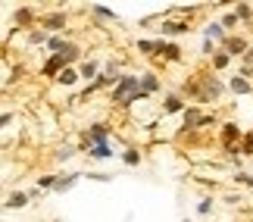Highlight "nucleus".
Returning <instances> with one entry per match:
<instances>
[{"mask_svg":"<svg viewBox=\"0 0 253 222\" xmlns=\"http://www.w3.org/2000/svg\"><path fill=\"white\" fill-rule=\"evenodd\" d=\"M141 97H147V94H144L138 75H122V79L116 82V88H113V100L116 103H138Z\"/></svg>","mask_w":253,"mask_h":222,"instance_id":"obj_1","label":"nucleus"},{"mask_svg":"<svg viewBox=\"0 0 253 222\" xmlns=\"http://www.w3.org/2000/svg\"><path fill=\"white\" fill-rule=\"evenodd\" d=\"M219 141H222V147H225V150H238L241 141H244V132H241L235 122H225V125H222Z\"/></svg>","mask_w":253,"mask_h":222,"instance_id":"obj_2","label":"nucleus"},{"mask_svg":"<svg viewBox=\"0 0 253 222\" xmlns=\"http://www.w3.org/2000/svg\"><path fill=\"white\" fill-rule=\"evenodd\" d=\"M82 141H84L87 150H91V147H100V144H110V129H106V125H91V129L82 134Z\"/></svg>","mask_w":253,"mask_h":222,"instance_id":"obj_3","label":"nucleus"},{"mask_svg":"<svg viewBox=\"0 0 253 222\" xmlns=\"http://www.w3.org/2000/svg\"><path fill=\"white\" fill-rule=\"evenodd\" d=\"M222 50H225L228 56H244L250 50V44H247V38H241V35H228L225 44H222Z\"/></svg>","mask_w":253,"mask_h":222,"instance_id":"obj_4","label":"nucleus"},{"mask_svg":"<svg viewBox=\"0 0 253 222\" xmlns=\"http://www.w3.org/2000/svg\"><path fill=\"white\" fill-rule=\"evenodd\" d=\"M69 63H72V60H69L66 53H53L50 60L44 63V75H56V79H60V72L69 69Z\"/></svg>","mask_w":253,"mask_h":222,"instance_id":"obj_5","label":"nucleus"},{"mask_svg":"<svg viewBox=\"0 0 253 222\" xmlns=\"http://www.w3.org/2000/svg\"><path fill=\"white\" fill-rule=\"evenodd\" d=\"M203 38H207V41H219V44H225V28H222V22H210L207 28H203Z\"/></svg>","mask_w":253,"mask_h":222,"instance_id":"obj_6","label":"nucleus"},{"mask_svg":"<svg viewBox=\"0 0 253 222\" xmlns=\"http://www.w3.org/2000/svg\"><path fill=\"white\" fill-rule=\"evenodd\" d=\"M222 91H225V85H222L219 79H207V82H203V100H216Z\"/></svg>","mask_w":253,"mask_h":222,"instance_id":"obj_7","label":"nucleus"},{"mask_svg":"<svg viewBox=\"0 0 253 222\" xmlns=\"http://www.w3.org/2000/svg\"><path fill=\"white\" fill-rule=\"evenodd\" d=\"M228 91L231 94H250L253 85L247 82V75H235V79H228Z\"/></svg>","mask_w":253,"mask_h":222,"instance_id":"obj_8","label":"nucleus"},{"mask_svg":"<svg viewBox=\"0 0 253 222\" xmlns=\"http://www.w3.org/2000/svg\"><path fill=\"white\" fill-rule=\"evenodd\" d=\"M200 119H203V116H200V110L197 107H188V110H184V129H200Z\"/></svg>","mask_w":253,"mask_h":222,"instance_id":"obj_9","label":"nucleus"},{"mask_svg":"<svg viewBox=\"0 0 253 222\" xmlns=\"http://www.w3.org/2000/svg\"><path fill=\"white\" fill-rule=\"evenodd\" d=\"M41 25H44V28H63V25H66V13H50V16H41Z\"/></svg>","mask_w":253,"mask_h":222,"instance_id":"obj_10","label":"nucleus"},{"mask_svg":"<svg viewBox=\"0 0 253 222\" xmlns=\"http://www.w3.org/2000/svg\"><path fill=\"white\" fill-rule=\"evenodd\" d=\"M160 56H166L169 63H178V60H181V47H178V44L163 41V53H160Z\"/></svg>","mask_w":253,"mask_h":222,"instance_id":"obj_11","label":"nucleus"},{"mask_svg":"<svg viewBox=\"0 0 253 222\" xmlns=\"http://www.w3.org/2000/svg\"><path fill=\"white\" fill-rule=\"evenodd\" d=\"M87 157H91V160H97V163H100V160H110V157H113V147H110V144L91 147V150H87Z\"/></svg>","mask_w":253,"mask_h":222,"instance_id":"obj_12","label":"nucleus"},{"mask_svg":"<svg viewBox=\"0 0 253 222\" xmlns=\"http://www.w3.org/2000/svg\"><path fill=\"white\" fill-rule=\"evenodd\" d=\"M28 200H32V194H22V191H16V194H9V200H6V207L9 210H22Z\"/></svg>","mask_w":253,"mask_h":222,"instance_id":"obj_13","label":"nucleus"},{"mask_svg":"<svg viewBox=\"0 0 253 222\" xmlns=\"http://www.w3.org/2000/svg\"><path fill=\"white\" fill-rule=\"evenodd\" d=\"M141 88H144V94H153V91H160V82H157V75H153V72L141 75Z\"/></svg>","mask_w":253,"mask_h":222,"instance_id":"obj_14","label":"nucleus"},{"mask_svg":"<svg viewBox=\"0 0 253 222\" xmlns=\"http://www.w3.org/2000/svg\"><path fill=\"white\" fill-rule=\"evenodd\" d=\"M32 16H35V9H32V6H19V9H16V13H13V19H16V22H19V25H25V22H32Z\"/></svg>","mask_w":253,"mask_h":222,"instance_id":"obj_15","label":"nucleus"},{"mask_svg":"<svg viewBox=\"0 0 253 222\" xmlns=\"http://www.w3.org/2000/svg\"><path fill=\"white\" fill-rule=\"evenodd\" d=\"M228 63H231V56L225 50H216V53H212V69H228Z\"/></svg>","mask_w":253,"mask_h":222,"instance_id":"obj_16","label":"nucleus"},{"mask_svg":"<svg viewBox=\"0 0 253 222\" xmlns=\"http://www.w3.org/2000/svg\"><path fill=\"white\" fill-rule=\"evenodd\" d=\"M163 110H166V113H181V110H184V103H181V97H175V94H169V97H166V103H163Z\"/></svg>","mask_w":253,"mask_h":222,"instance_id":"obj_17","label":"nucleus"},{"mask_svg":"<svg viewBox=\"0 0 253 222\" xmlns=\"http://www.w3.org/2000/svg\"><path fill=\"white\" fill-rule=\"evenodd\" d=\"M163 32L166 35H181V32H188V22H163Z\"/></svg>","mask_w":253,"mask_h":222,"instance_id":"obj_18","label":"nucleus"},{"mask_svg":"<svg viewBox=\"0 0 253 222\" xmlns=\"http://www.w3.org/2000/svg\"><path fill=\"white\" fill-rule=\"evenodd\" d=\"M122 163H125V166H141V153L134 150V147L125 150V153H122Z\"/></svg>","mask_w":253,"mask_h":222,"instance_id":"obj_19","label":"nucleus"},{"mask_svg":"<svg viewBox=\"0 0 253 222\" xmlns=\"http://www.w3.org/2000/svg\"><path fill=\"white\" fill-rule=\"evenodd\" d=\"M66 44H69V41H63L60 35H50V41H47V47H50L53 53H63V50H66Z\"/></svg>","mask_w":253,"mask_h":222,"instance_id":"obj_20","label":"nucleus"},{"mask_svg":"<svg viewBox=\"0 0 253 222\" xmlns=\"http://www.w3.org/2000/svg\"><path fill=\"white\" fill-rule=\"evenodd\" d=\"M75 181H79V176H66V178H60V181H56V188H53V191H60V194H63V191L75 188Z\"/></svg>","mask_w":253,"mask_h":222,"instance_id":"obj_21","label":"nucleus"},{"mask_svg":"<svg viewBox=\"0 0 253 222\" xmlns=\"http://www.w3.org/2000/svg\"><path fill=\"white\" fill-rule=\"evenodd\" d=\"M241 153L253 157V132H244V141H241Z\"/></svg>","mask_w":253,"mask_h":222,"instance_id":"obj_22","label":"nucleus"},{"mask_svg":"<svg viewBox=\"0 0 253 222\" xmlns=\"http://www.w3.org/2000/svg\"><path fill=\"white\" fill-rule=\"evenodd\" d=\"M235 16L238 19H253V3H238L235 6Z\"/></svg>","mask_w":253,"mask_h":222,"instance_id":"obj_23","label":"nucleus"},{"mask_svg":"<svg viewBox=\"0 0 253 222\" xmlns=\"http://www.w3.org/2000/svg\"><path fill=\"white\" fill-rule=\"evenodd\" d=\"M56 82H60V85H75V82H79V72L66 69V72H60V79H56Z\"/></svg>","mask_w":253,"mask_h":222,"instance_id":"obj_24","label":"nucleus"},{"mask_svg":"<svg viewBox=\"0 0 253 222\" xmlns=\"http://www.w3.org/2000/svg\"><path fill=\"white\" fill-rule=\"evenodd\" d=\"M91 9H94V13H97V16H100V19H116V13H113V9H110V6H103V3H94Z\"/></svg>","mask_w":253,"mask_h":222,"instance_id":"obj_25","label":"nucleus"},{"mask_svg":"<svg viewBox=\"0 0 253 222\" xmlns=\"http://www.w3.org/2000/svg\"><path fill=\"white\" fill-rule=\"evenodd\" d=\"M97 69H100L97 63H84L82 69H79V75H84V79H94V75H97Z\"/></svg>","mask_w":253,"mask_h":222,"instance_id":"obj_26","label":"nucleus"},{"mask_svg":"<svg viewBox=\"0 0 253 222\" xmlns=\"http://www.w3.org/2000/svg\"><path fill=\"white\" fill-rule=\"evenodd\" d=\"M197 213H200V216H210V213H212V200H210V197H203L200 204H197Z\"/></svg>","mask_w":253,"mask_h":222,"instance_id":"obj_27","label":"nucleus"},{"mask_svg":"<svg viewBox=\"0 0 253 222\" xmlns=\"http://www.w3.org/2000/svg\"><path fill=\"white\" fill-rule=\"evenodd\" d=\"M235 181H238V185H244V188H253V176H250V172H238Z\"/></svg>","mask_w":253,"mask_h":222,"instance_id":"obj_28","label":"nucleus"},{"mask_svg":"<svg viewBox=\"0 0 253 222\" xmlns=\"http://www.w3.org/2000/svg\"><path fill=\"white\" fill-rule=\"evenodd\" d=\"M56 181H60V178H53V176H41V178H38V188H56Z\"/></svg>","mask_w":253,"mask_h":222,"instance_id":"obj_29","label":"nucleus"},{"mask_svg":"<svg viewBox=\"0 0 253 222\" xmlns=\"http://www.w3.org/2000/svg\"><path fill=\"white\" fill-rule=\"evenodd\" d=\"M238 25V16L235 13H225V16H222V28H235Z\"/></svg>","mask_w":253,"mask_h":222,"instance_id":"obj_30","label":"nucleus"},{"mask_svg":"<svg viewBox=\"0 0 253 222\" xmlns=\"http://www.w3.org/2000/svg\"><path fill=\"white\" fill-rule=\"evenodd\" d=\"M56 160H72V147H69V144H66V147H60V150H56Z\"/></svg>","mask_w":253,"mask_h":222,"instance_id":"obj_31","label":"nucleus"},{"mask_svg":"<svg viewBox=\"0 0 253 222\" xmlns=\"http://www.w3.org/2000/svg\"><path fill=\"white\" fill-rule=\"evenodd\" d=\"M44 41H50L44 32H32V44H44Z\"/></svg>","mask_w":253,"mask_h":222,"instance_id":"obj_32","label":"nucleus"},{"mask_svg":"<svg viewBox=\"0 0 253 222\" xmlns=\"http://www.w3.org/2000/svg\"><path fill=\"white\" fill-rule=\"evenodd\" d=\"M9 122H13V116H9V113H0V129H6Z\"/></svg>","mask_w":253,"mask_h":222,"instance_id":"obj_33","label":"nucleus"},{"mask_svg":"<svg viewBox=\"0 0 253 222\" xmlns=\"http://www.w3.org/2000/svg\"><path fill=\"white\" fill-rule=\"evenodd\" d=\"M181 222H191V219H181Z\"/></svg>","mask_w":253,"mask_h":222,"instance_id":"obj_34","label":"nucleus"}]
</instances>
